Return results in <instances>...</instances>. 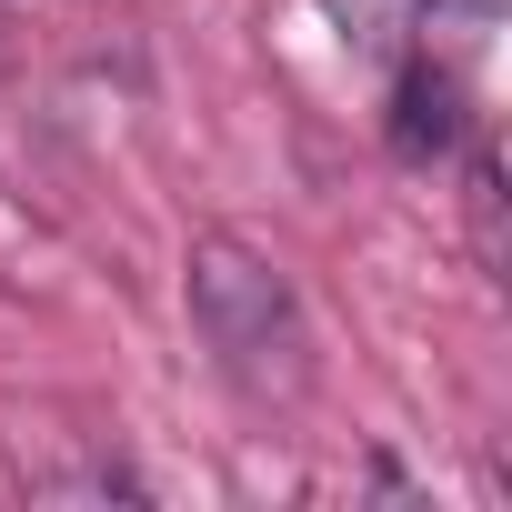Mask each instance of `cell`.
<instances>
[{
    "mask_svg": "<svg viewBox=\"0 0 512 512\" xmlns=\"http://www.w3.org/2000/svg\"><path fill=\"white\" fill-rule=\"evenodd\" d=\"M181 302H191V332L211 342V362L241 382V392H292L302 382V302L282 282V262L241 231H191L181 251Z\"/></svg>",
    "mask_w": 512,
    "mask_h": 512,
    "instance_id": "cell-1",
    "label": "cell"
},
{
    "mask_svg": "<svg viewBox=\"0 0 512 512\" xmlns=\"http://www.w3.org/2000/svg\"><path fill=\"white\" fill-rule=\"evenodd\" d=\"M472 141V111H462V81L442 61H402L392 81V151L402 161H452Z\"/></svg>",
    "mask_w": 512,
    "mask_h": 512,
    "instance_id": "cell-2",
    "label": "cell"
},
{
    "mask_svg": "<svg viewBox=\"0 0 512 512\" xmlns=\"http://www.w3.org/2000/svg\"><path fill=\"white\" fill-rule=\"evenodd\" d=\"M31 492H51V502H61V492H81V502H141V482H131L121 462H81V472H41Z\"/></svg>",
    "mask_w": 512,
    "mask_h": 512,
    "instance_id": "cell-3",
    "label": "cell"
}]
</instances>
